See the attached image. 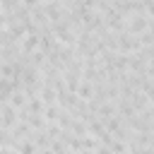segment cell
Instances as JSON below:
<instances>
[{
	"instance_id": "cell-4",
	"label": "cell",
	"mask_w": 154,
	"mask_h": 154,
	"mask_svg": "<svg viewBox=\"0 0 154 154\" xmlns=\"http://www.w3.org/2000/svg\"><path fill=\"white\" fill-rule=\"evenodd\" d=\"M38 38H41V31H26L22 38H19V48L24 55H31L34 51H38Z\"/></svg>"
},
{
	"instance_id": "cell-3",
	"label": "cell",
	"mask_w": 154,
	"mask_h": 154,
	"mask_svg": "<svg viewBox=\"0 0 154 154\" xmlns=\"http://www.w3.org/2000/svg\"><path fill=\"white\" fill-rule=\"evenodd\" d=\"M17 123H19V111H17L14 106H10L7 101H2V103H0V125H2L5 130H12Z\"/></svg>"
},
{
	"instance_id": "cell-1",
	"label": "cell",
	"mask_w": 154,
	"mask_h": 154,
	"mask_svg": "<svg viewBox=\"0 0 154 154\" xmlns=\"http://www.w3.org/2000/svg\"><path fill=\"white\" fill-rule=\"evenodd\" d=\"M125 19H128V31L135 34V36L144 34V31L149 29V24H152V17H149L147 12H132V14L125 17Z\"/></svg>"
},
{
	"instance_id": "cell-6",
	"label": "cell",
	"mask_w": 154,
	"mask_h": 154,
	"mask_svg": "<svg viewBox=\"0 0 154 154\" xmlns=\"http://www.w3.org/2000/svg\"><path fill=\"white\" fill-rule=\"evenodd\" d=\"M87 128H89V135L91 137H96V140H103V137H108L111 132L106 130V125H103V120L101 118H91V120H87Z\"/></svg>"
},
{
	"instance_id": "cell-9",
	"label": "cell",
	"mask_w": 154,
	"mask_h": 154,
	"mask_svg": "<svg viewBox=\"0 0 154 154\" xmlns=\"http://www.w3.org/2000/svg\"><path fill=\"white\" fill-rule=\"evenodd\" d=\"M29 113H43V108H46V103L41 101V96L38 94H34V96H29L26 99V106H24Z\"/></svg>"
},
{
	"instance_id": "cell-5",
	"label": "cell",
	"mask_w": 154,
	"mask_h": 154,
	"mask_svg": "<svg viewBox=\"0 0 154 154\" xmlns=\"http://www.w3.org/2000/svg\"><path fill=\"white\" fill-rule=\"evenodd\" d=\"M26 99H29V94H26V89L19 84V87H14V89L10 91L7 103H10V106H14V108L19 111V108H24V106H26Z\"/></svg>"
},
{
	"instance_id": "cell-7",
	"label": "cell",
	"mask_w": 154,
	"mask_h": 154,
	"mask_svg": "<svg viewBox=\"0 0 154 154\" xmlns=\"http://www.w3.org/2000/svg\"><path fill=\"white\" fill-rule=\"evenodd\" d=\"M38 96H41V101H43L46 106H51V103H58V89H55L53 84H41V89H38Z\"/></svg>"
},
{
	"instance_id": "cell-2",
	"label": "cell",
	"mask_w": 154,
	"mask_h": 154,
	"mask_svg": "<svg viewBox=\"0 0 154 154\" xmlns=\"http://www.w3.org/2000/svg\"><path fill=\"white\" fill-rule=\"evenodd\" d=\"M140 48H142L140 36L130 34L128 29L118 34V51H120V53H135V51H140Z\"/></svg>"
},
{
	"instance_id": "cell-12",
	"label": "cell",
	"mask_w": 154,
	"mask_h": 154,
	"mask_svg": "<svg viewBox=\"0 0 154 154\" xmlns=\"http://www.w3.org/2000/svg\"><path fill=\"white\" fill-rule=\"evenodd\" d=\"M149 116H152V120H154V106H152V108H149Z\"/></svg>"
},
{
	"instance_id": "cell-10",
	"label": "cell",
	"mask_w": 154,
	"mask_h": 154,
	"mask_svg": "<svg viewBox=\"0 0 154 154\" xmlns=\"http://www.w3.org/2000/svg\"><path fill=\"white\" fill-rule=\"evenodd\" d=\"M140 43H142V46H152V43H154V34L147 29L144 34H140Z\"/></svg>"
},
{
	"instance_id": "cell-8",
	"label": "cell",
	"mask_w": 154,
	"mask_h": 154,
	"mask_svg": "<svg viewBox=\"0 0 154 154\" xmlns=\"http://www.w3.org/2000/svg\"><path fill=\"white\" fill-rule=\"evenodd\" d=\"M94 82H89V79H84L82 77V82H79V87H77V96L79 99H84V101H91L94 99Z\"/></svg>"
},
{
	"instance_id": "cell-11",
	"label": "cell",
	"mask_w": 154,
	"mask_h": 154,
	"mask_svg": "<svg viewBox=\"0 0 154 154\" xmlns=\"http://www.w3.org/2000/svg\"><path fill=\"white\" fill-rule=\"evenodd\" d=\"M149 31H152V34H154V19H152V24H149Z\"/></svg>"
}]
</instances>
